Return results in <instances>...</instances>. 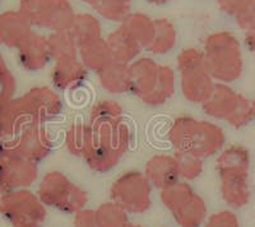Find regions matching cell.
Segmentation results:
<instances>
[{
	"label": "cell",
	"instance_id": "obj_13",
	"mask_svg": "<svg viewBox=\"0 0 255 227\" xmlns=\"http://www.w3.org/2000/svg\"><path fill=\"white\" fill-rule=\"evenodd\" d=\"M145 178L154 187L166 189L179 181L180 172L175 157L158 154L148 161L145 169Z\"/></svg>",
	"mask_w": 255,
	"mask_h": 227
},
{
	"label": "cell",
	"instance_id": "obj_20",
	"mask_svg": "<svg viewBox=\"0 0 255 227\" xmlns=\"http://www.w3.org/2000/svg\"><path fill=\"white\" fill-rule=\"evenodd\" d=\"M24 128L17 102L0 104V138H6L19 133Z\"/></svg>",
	"mask_w": 255,
	"mask_h": 227
},
{
	"label": "cell",
	"instance_id": "obj_16",
	"mask_svg": "<svg viewBox=\"0 0 255 227\" xmlns=\"http://www.w3.org/2000/svg\"><path fill=\"white\" fill-rule=\"evenodd\" d=\"M82 56L87 67L99 73L106 69L114 60L109 45L97 38L82 44Z\"/></svg>",
	"mask_w": 255,
	"mask_h": 227
},
{
	"label": "cell",
	"instance_id": "obj_5",
	"mask_svg": "<svg viewBox=\"0 0 255 227\" xmlns=\"http://www.w3.org/2000/svg\"><path fill=\"white\" fill-rule=\"evenodd\" d=\"M161 197L181 227H198L202 224L206 216V206L203 199L195 194L188 184L177 181L162 189Z\"/></svg>",
	"mask_w": 255,
	"mask_h": 227
},
{
	"label": "cell",
	"instance_id": "obj_21",
	"mask_svg": "<svg viewBox=\"0 0 255 227\" xmlns=\"http://www.w3.org/2000/svg\"><path fill=\"white\" fill-rule=\"evenodd\" d=\"M100 227H125L128 224L127 211L123 210L119 204L105 203L96 211Z\"/></svg>",
	"mask_w": 255,
	"mask_h": 227
},
{
	"label": "cell",
	"instance_id": "obj_19",
	"mask_svg": "<svg viewBox=\"0 0 255 227\" xmlns=\"http://www.w3.org/2000/svg\"><path fill=\"white\" fill-rule=\"evenodd\" d=\"M83 76L84 70L76 60V56H68V58L59 59L54 72V82L58 87L67 88L72 85H76Z\"/></svg>",
	"mask_w": 255,
	"mask_h": 227
},
{
	"label": "cell",
	"instance_id": "obj_31",
	"mask_svg": "<svg viewBox=\"0 0 255 227\" xmlns=\"http://www.w3.org/2000/svg\"><path fill=\"white\" fill-rule=\"evenodd\" d=\"M125 227H142V226H139V225H134V224H129V222H128L127 225H125Z\"/></svg>",
	"mask_w": 255,
	"mask_h": 227
},
{
	"label": "cell",
	"instance_id": "obj_6",
	"mask_svg": "<svg viewBox=\"0 0 255 227\" xmlns=\"http://www.w3.org/2000/svg\"><path fill=\"white\" fill-rule=\"evenodd\" d=\"M0 213L14 227L40 225L46 216L42 202L26 190L4 193L0 197Z\"/></svg>",
	"mask_w": 255,
	"mask_h": 227
},
{
	"label": "cell",
	"instance_id": "obj_27",
	"mask_svg": "<svg viewBox=\"0 0 255 227\" xmlns=\"http://www.w3.org/2000/svg\"><path fill=\"white\" fill-rule=\"evenodd\" d=\"M88 128L83 126L82 124H74L68 134V147L70 152L74 154L83 153L86 140H87Z\"/></svg>",
	"mask_w": 255,
	"mask_h": 227
},
{
	"label": "cell",
	"instance_id": "obj_12",
	"mask_svg": "<svg viewBox=\"0 0 255 227\" xmlns=\"http://www.w3.org/2000/svg\"><path fill=\"white\" fill-rule=\"evenodd\" d=\"M33 124H38L58 115L60 111V101L54 92L46 88H36L19 99Z\"/></svg>",
	"mask_w": 255,
	"mask_h": 227
},
{
	"label": "cell",
	"instance_id": "obj_29",
	"mask_svg": "<svg viewBox=\"0 0 255 227\" xmlns=\"http://www.w3.org/2000/svg\"><path fill=\"white\" fill-rule=\"evenodd\" d=\"M207 227H236V221L230 213H218L209 220Z\"/></svg>",
	"mask_w": 255,
	"mask_h": 227
},
{
	"label": "cell",
	"instance_id": "obj_4",
	"mask_svg": "<svg viewBox=\"0 0 255 227\" xmlns=\"http://www.w3.org/2000/svg\"><path fill=\"white\" fill-rule=\"evenodd\" d=\"M40 201L68 213H78L88 202L87 193L70 183L60 172H50L41 181Z\"/></svg>",
	"mask_w": 255,
	"mask_h": 227
},
{
	"label": "cell",
	"instance_id": "obj_9",
	"mask_svg": "<svg viewBox=\"0 0 255 227\" xmlns=\"http://www.w3.org/2000/svg\"><path fill=\"white\" fill-rule=\"evenodd\" d=\"M202 63V56L194 50L184 51L179 58V68L183 72V92L189 101H207L213 94Z\"/></svg>",
	"mask_w": 255,
	"mask_h": 227
},
{
	"label": "cell",
	"instance_id": "obj_8",
	"mask_svg": "<svg viewBox=\"0 0 255 227\" xmlns=\"http://www.w3.org/2000/svg\"><path fill=\"white\" fill-rule=\"evenodd\" d=\"M20 14L28 22L56 29L69 28L74 23L72 9L65 0H23Z\"/></svg>",
	"mask_w": 255,
	"mask_h": 227
},
{
	"label": "cell",
	"instance_id": "obj_30",
	"mask_svg": "<svg viewBox=\"0 0 255 227\" xmlns=\"http://www.w3.org/2000/svg\"><path fill=\"white\" fill-rule=\"evenodd\" d=\"M18 227H40V225L32 224V225H23V226H18Z\"/></svg>",
	"mask_w": 255,
	"mask_h": 227
},
{
	"label": "cell",
	"instance_id": "obj_22",
	"mask_svg": "<svg viewBox=\"0 0 255 227\" xmlns=\"http://www.w3.org/2000/svg\"><path fill=\"white\" fill-rule=\"evenodd\" d=\"M174 41L175 33L171 24H168L166 20H158L157 23H154V35L151 42V50L162 54L171 49Z\"/></svg>",
	"mask_w": 255,
	"mask_h": 227
},
{
	"label": "cell",
	"instance_id": "obj_25",
	"mask_svg": "<svg viewBox=\"0 0 255 227\" xmlns=\"http://www.w3.org/2000/svg\"><path fill=\"white\" fill-rule=\"evenodd\" d=\"M74 23H76V35L81 40V44L95 40L100 35V26L91 17H87V15L79 17Z\"/></svg>",
	"mask_w": 255,
	"mask_h": 227
},
{
	"label": "cell",
	"instance_id": "obj_32",
	"mask_svg": "<svg viewBox=\"0 0 255 227\" xmlns=\"http://www.w3.org/2000/svg\"><path fill=\"white\" fill-rule=\"evenodd\" d=\"M152 3H165V0H151Z\"/></svg>",
	"mask_w": 255,
	"mask_h": 227
},
{
	"label": "cell",
	"instance_id": "obj_3",
	"mask_svg": "<svg viewBox=\"0 0 255 227\" xmlns=\"http://www.w3.org/2000/svg\"><path fill=\"white\" fill-rule=\"evenodd\" d=\"M170 139L179 152H188L202 158L212 154L220 146L221 133L208 122L194 119H179L170 130Z\"/></svg>",
	"mask_w": 255,
	"mask_h": 227
},
{
	"label": "cell",
	"instance_id": "obj_28",
	"mask_svg": "<svg viewBox=\"0 0 255 227\" xmlns=\"http://www.w3.org/2000/svg\"><path fill=\"white\" fill-rule=\"evenodd\" d=\"M74 227H100L95 211H79L74 220Z\"/></svg>",
	"mask_w": 255,
	"mask_h": 227
},
{
	"label": "cell",
	"instance_id": "obj_18",
	"mask_svg": "<svg viewBox=\"0 0 255 227\" xmlns=\"http://www.w3.org/2000/svg\"><path fill=\"white\" fill-rule=\"evenodd\" d=\"M108 45L113 59H115V61H118V63H123V64L131 60L139 49V44L128 35L125 31H120V32L118 31L116 33L111 35Z\"/></svg>",
	"mask_w": 255,
	"mask_h": 227
},
{
	"label": "cell",
	"instance_id": "obj_1",
	"mask_svg": "<svg viewBox=\"0 0 255 227\" xmlns=\"http://www.w3.org/2000/svg\"><path fill=\"white\" fill-rule=\"evenodd\" d=\"M128 128L120 121L97 122L88 128L83 156L96 171H108L120 160L128 146Z\"/></svg>",
	"mask_w": 255,
	"mask_h": 227
},
{
	"label": "cell",
	"instance_id": "obj_17",
	"mask_svg": "<svg viewBox=\"0 0 255 227\" xmlns=\"http://www.w3.org/2000/svg\"><path fill=\"white\" fill-rule=\"evenodd\" d=\"M102 86L113 94H124L130 90V72L123 63L113 61L100 73Z\"/></svg>",
	"mask_w": 255,
	"mask_h": 227
},
{
	"label": "cell",
	"instance_id": "obj_23",
	"mask_svg": "<svg viewBox=\"0 0 255 227\" xmlns=\"http://www.w3.org/2000/svg\"><path fill=\"white\" fill-rule=\"evenodd\" d=\"M180 176L185 179H194L202 172V158L188 152L176 151L175 154Z\"/></svg>",
	"mask_w": 255,
	"mask_h": 227
},
{
	"label": "cell",
	"instance_id": "obj_10",
	"mask_svg": "<svg viewBox=\"0 0 255 227\" xmlns=\"http://www.w3.org/2000/svg\"><path fill=\"white\" fill-rule=\"evenodd\" d=\"M50 143L36 125L26 126L18 133L14 142L3 143L0 146V157L22 158V160L40 161L47 156Z\"/></svg>",
	"mask_w": 255,
	"mask_h": 227
},
{
	"label": "cell",
	"instance_id": "obj_15",
	"mask_svg": "<svg viewBox=\"0 0 255 227\" xmlns=\"http://www.w3.org/2000/svg\"><path fill=\"white\" fill-rule=\"evenodd\" d=\"M29 35L28 20L22 14L8 13L0 17V42L19 46Z\"/></svg>",
	"mask_w": 255,
	"mask_h": 227
},
{
	"label": "cell",
	"instance_id": "obj_14",
	"mask_svg": "<svg viewBox=\"0 0 255 227\" xmlns=\"http://www.w3.org/2000/svg\"><path fill=\"white\" fill-rule=\"evenodd\" d=\"M20 46V61L29 70L41 69L49 60V42L35 35H29Z\"/></svg>",
	"mask_w": 255,
	"mask_h": 227
},
{
	"label": "cell",
	"instance_id": "obj_2",
	"mask_svg": "<svg viewBox=\"0 0 255 227\" xmlns=\"http://www.w3.org/2000/svg\"><path fill=\"white\" fill-rule=\"evenodd\" d=\"M130 90L148 105H161L174 92L171 69L157 67L152 60L138 61L129 68Z\"/></svg>",
	"mask_w": 255,
	"mask_h": 227
},
{
	"label": "cell",
	"instance_id": "obj_11",
	"mask_svg": "<svg viewBox=\"0 0 255 227\" xmlns=\"http://www.w3.org/2000/svg\"><path fill=\"white\" fill-rule=\"evenodd\" d=\"M37 178L35 162L22 158L0 157V185L4 190L28 187Z\"/></svg>",
	"mask_w": 255,
	"mask_h": 227
},
{
	"label": "cell",
	"instance_id": "obj_7",
	"mask_svg": "<svg viewBox=\"0 0 255 227\" xmlns=\"http://www.w3.org/2000/svg\"><path fill=\"white\" fill-rule=\"evenodd\" d=\"M111 197L127 212L142 213L151 206V185L144 175L128 172L114 183Z\"/></svg>",
	"mask_w": 255,
	"mask_h": 227
},
{
	"label": "cell",
	"instance_id": "obj_26",
	"mask_svg": "<svg viewBox=\"0 0 255 227\" xmlns=\"http://www.w3.org/2000/svg\"><path fill=\"white\" fill-rule=\"evenodd\" d=\"M15 92V81L0 56V104L10 101Z\"/></svg>",
	"mask_w": 255,
	"mask_h": 227
},
{
	"label": "cell",
	"instance_id": "obj_24",
	"mask_svg": "<svg viewBox=\"0 0 255 227\" xmlns=\"http://www.w3.org/2000/svg\"><path fill=\"white\" fill-rule=\"evenodd\" d=\"M122 109L115 102H101L92 111V124L120 121Z\"/></svg>",
	"mask_w": 255,
	"mask_h": 227
}]
</instances>
